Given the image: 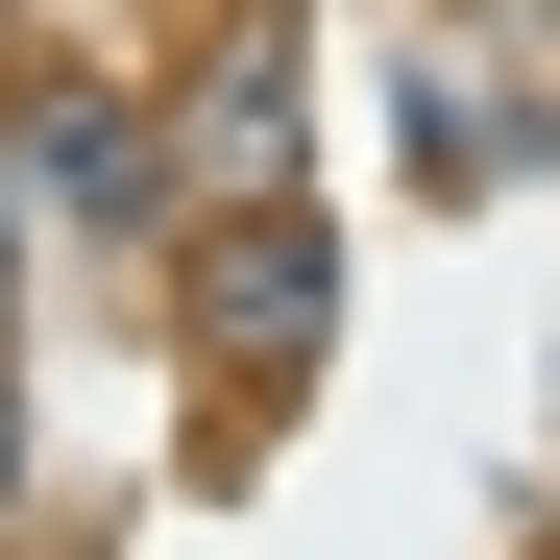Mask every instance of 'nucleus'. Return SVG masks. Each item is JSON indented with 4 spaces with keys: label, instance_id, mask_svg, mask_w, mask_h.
Listing matches in <instances>:
<instances>
[{
    "label": "nucleus",
    "instance_id": "obj_1",
    "mask_svg": "<svg viewBox=\"0 0 560 560\" xmlns=\"http://www.w3.org/2000/svg\"><path fill=\"white\" fill-rule=\"evenodd\" d=\"M171 317H196V365H220V390H268V365H317V220L293 196H196V220H171Z\"/></svg>",
    "mask_w": 560,
    "mask_h": 560
},
{
    "label": "nucleus",
    "instance_id": "obj_3",
    "mask_svg": "<svg viewBox=\"0 0 560 560\" xmlns=\"http://www.w3.org/2000/svg\"><path fill=\"white\" fill-rule=\"evenodd\" d=\"M171 196H293V25L196 49V122H171Z\"/></svg>",
    "mask_w": 560,
    "mask_h": 560
},
{
    "label": "nucleus",
    "instance_id": "obj_4",
    "mask_svg": "<svg viewBox=\"0 0 560 560\" xmlns=\"http://www.w3.org/2000/svg\"><path fill=\"white\" fill-rule=\"evenodd\" d=\"M0 512H25V390H0Z\"/></svg>",
    "mask_w": 560,
    "mask_h": 560
},
{
    "label": "nucleus",
    "instance_id": "obj_2",
    "mask_svg": "<svg viewBox=\"0 0 560 560\" xmlns=\"http://www.w3.org/2000/svg\"><path fill=\"white\" fill-rule=\"evenodd\" d=\"M0 196H49V220H171V147L49 73V98H0Z\"/></svg>",
    "mask_w": 560,
    "mask_h": 560
}]
</instances>
